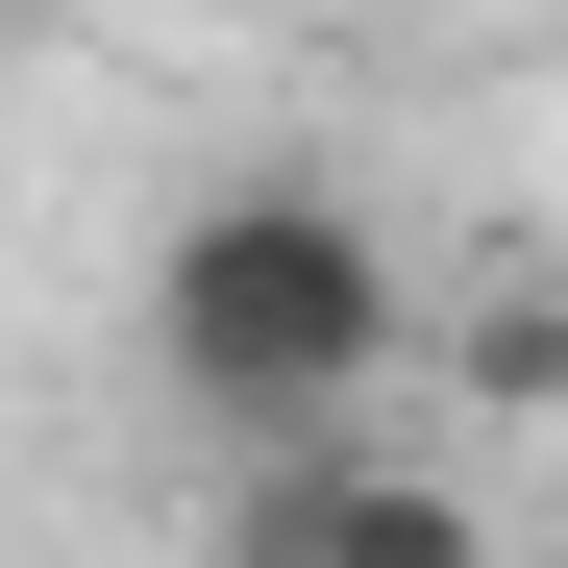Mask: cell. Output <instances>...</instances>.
Returning a JSON list of instances; mask_svg holds the SVG:
<instances>
[{"instance_id": "1", "label": "cell", "mask_w": 568, "mask_h": 568, "mask_svg": "<svg viewBox=\"0 0 568 568\" xmlns=\"http://www.w3.org/2000/svg\"><path fill=\"white\" fill-rule=\"evenodd\" d=\"M396 346H420V272L371 247V199H322V173H223V199L149 247V371H173L223 445L346 420Z\"/></svg>"}, {"instance_id": "2", "label": "cell", "mask_w": 568, "mask_h": 568, "mask_svg": "<svg viewBox=\"0 0 568 568\" xmlns=\"http://www.w3.org/2000/svg\"><path fill=\"white\" fill-rule=\"evenodd\" d=\"M223 568H495V495L469 469H371L346 420H297V445H247Z\"/></svg>"}, {"instance_id": "3", "label": "cell", "mask_w": 568, "mask_h": 568, "mask_svg": "<svg viewBox=\"0 0 568 568\" xmlns=\"http://www.w3.org/2000/svg\"><path fill=\"white\" fill-rule=\"evenodd\" d=\"M469 396H495V420H568V272H495V297H469Z\"/></svg>"}]
</instances>
